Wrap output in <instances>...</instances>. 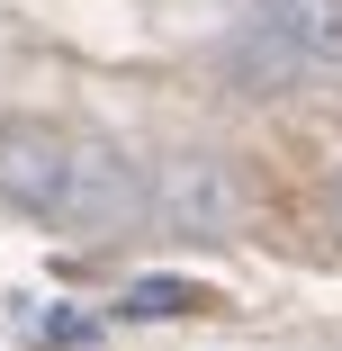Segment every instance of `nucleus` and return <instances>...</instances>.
Masks as SVG:
<instances>
[{
    "label": "nucleus",
    "instance_id": "f257e3e1",
    "mask_svg": "<svg viewBox=\"0 0 342 351\" xmlns=\"http://www.w3.org/2000/svg\"><path fill=\"white\" fill-rule=\"evenodd\" d=\"M0 198L27 207V217H63V198H73V135L63 126H0Z\"/></svg>",
    "mask_w": 342,
    "mask_h": 351
},
{
    "label": "nucleus",
    "instance_id": "f03ea898",
    "mask_svg": "<svg viewBox=\"0 0 342 351\" xmlns=\"http://www.w3.org/2000/svg\"><path fill=\"white\" fill-rule=\"evenodd\" d=\"M154 207L171 234H217V226H234V180L217 154H171L154 171Z\"/></svg>",
    "mask_w": 342,
    "mask_h": 351
},
{
    "label": "nucleus",
    "instance_id": "7ed1b4c3",
    "mask_svg": "<svg viewBox=\"0 0 342 351\" xmlns=\"http://www.w3.org/2000/svg\"><path fill=\"white\" fill-rule=\"evenodd\" d=\"M261 27L280 36L306 73H333L342 63V0H261Z\"/></svg>",
    "mask_w": 342,
    "mask_h": 351
},
{
    "label": "nucleus",
    "instance_id": "20e7f679",
    "mask_svg": "<svg viewBox=\"0 0 342 351\" xmlns=\"http://www.w3.org/2000/svg\"><path fill=\"white\" fill-rule=\"evenodd\" d=\"M126 198H135V171H126L108 145H73V198H63V207H82V217H117Z\"/></svg>",
    "mask_w": 342,
    "mask_h": 351
},
{
    "label": "nucleus",
    "instance_id": "39448f33",
    "mask_svg": "<svg viewBox=\"0 0 342 351\" xmlns=\"http://www.w3.org/2000/svg\"><path fill=\"white\" fill-rule=\"evenodd\" d=\"M198 289L189 279H145V289H126V315H180Z\"/></svg>",
    "mask_w": 342,
    "mask_h": 351
},
{
    "label": "nucleus",
    "instance_id": "423d86ee",
    "mask_svg": "<svg viewBox=\"0 0 342 351\" xmlns=\"http://www.w3.org/2000/svg\"><path fill=\"white\" fill-rule=\"evenodd\" d=\"M324 207H333V234H342V171H333V189H324Z\"/></svg>",
    "mask_w": 342,
    "mask_h": 351
}]
</instances>
